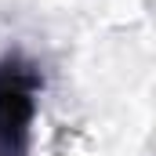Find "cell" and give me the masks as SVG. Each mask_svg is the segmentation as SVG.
Masks as SVG:
<instances>
[{
    "instance_id": "cell-1",
    "label": "cell",
    "mask_w": 156,
    "mask_h": 156,
    "mask_svg": "<svg viewBox=\"0 0 156 156\" xmlns=\"http://www.w3.org/2000/svg\"><path fill=\"white\" fill-rule=\"evenodd\" d=\"M40 73L22 55L0 58V156H29Z\"/></svg>"
}]
</instances>
